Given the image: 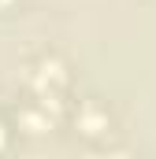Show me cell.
<instances>
[{"mask_svg":"<svg viewBox=\"0 0 156 159\" xmlns=\"http://www.w3.org/2000/svg\"><path fill=\"white\" fill-rule=\"evenodd\" d=\"M75 133L85 137V141H97V137H108L112 133V115L100 104V96H85L75 107Z\"/></svg>","mask_w":156,"mask_h":159,"instance_id":"6da1fadb","label":"cell"},{"mask_svg":"<svg viewBox=\"0 0 156 159\" xmlns=\"http://www.w3.org/2000/svg\"><path fill=\"white\" fill-rule=\"evenodd\" d=\"M11 141H15V129H7V122L0 119V152H7V148H11Z\"/></svg>","mask_w":156,"mask_h":159,"instance_id":"3957f363","label":"cell"},{"mask_svg":"<svg viewBox=\"0 0 156 159\" xmlns=\"http://www.w3.org/2000/svg\"><path fill=\"white\" fill-rule=\"evenodd\" d=\"M15 126H19V133H26V137H45L48 129H52V115H48V107L45 104H22L19 111H15Z\"/></svg>","mask_w":156,"mask_h":159,"instance_id":"7a4b0ae2","label":"cell"},{"mask_svg":"<svg viewBox=\"0 0 156 159\" xmlns=\"http://www.w3.org/2000/svg\"><path fill=\"white\" fill-rule=\"evenodd\" d=\"M15 4H19V0H0V11H11Z\"/></svg>","mask_w":156,"mask_h":159,"instance_id":"277c9868","label":"cell"}]
</instances>
